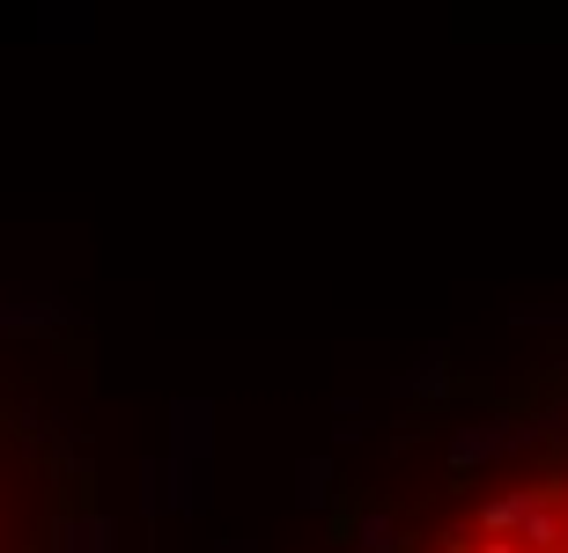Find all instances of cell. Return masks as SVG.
Wrapping results in <instances>:
<instances>
[{
	"label": "cell",
	"mask_w": 568,
	"mask_h": 553,
	"mask_svg": "<svg viewBox=\"0 0 568 553\" xmlns=\"http://www.w3.org/2000/svg\"><path fill=\"white\" fill-rule=\"evenodd\" d=\"M355 553H568V406L465 450Z\"/></svg>",
	"instance_id": "1"
},
{
	"label": "cell",
	"mask_w": 568,
	"mask_h": 553,
	"mask_svg": "<svg viewBox=\"0 0 568 553\" xmlns=\"http://www.w3.org/2000/svg\"><path fill=\"white\" fill-rule=\"evenodd\" d=\"M0 553H67L60 480L38 428H0Z\"/></svg>",
	"instance_id": "2"
}]
</instances>
